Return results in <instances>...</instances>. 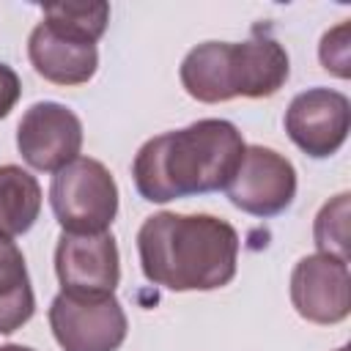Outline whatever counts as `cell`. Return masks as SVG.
I'll list each match as a JSON object with an SVG mask.
<instances>
[{"label":"cell","mask_w":351,"mask_h":351,"mask_svg":"<svg viewBox=\"0 0 351 351\" xmlns=\"http://www.w3.org/2000/svg\"><path fill=\"white\" fill-rule=\"evenodd\" d=\"M318 58L326 71L337 77H348V22H340L335 30L324 33Z\"/></svg>","instance_id":"2e32d148"},{"label":"cell","mask_w":351,"mask_h":351,"mask_svg":"<svg viewBox=\"0 0 351 351\" xmlns=\"http://www.w3.org/2000/svg\"><path fill=\"white\" fill-rule=\"evenodd\" d=\"M41 211V186L38 181L16 167H0V236L14 239L33 228Z\"/></svg>","instance_id":"4fadbf2b"},{"label":"cell","mask_w":351,"mask_h":351,"mask_svg":"<svg viewBox=\"0 0 351 351\" xmlns=\"http://www.w3.org/2000/svg\"><path fill=\"white\" fill-rule=\"evenodd\" d=\"M225 192L236 208L252 217H277L296 197V170L282 154L250 145Z\"/></svg>","instance_id":"8992f818"},{"label":"cell","mask_w":351,"mask_h":351,"mask_svg":"<svg viewBox=\"0 0 351 351\" xmlns=\"http://www.w3.org/2000/svg\"><path fill=\"white\" fill-rule=\"evenodd\" d=\"M337 351H348V348H346V346H343V348H337Z\"/></svg>","instance_id":"d6986e66"},{"label":"cell","mask_w":351,"mask_h":351,"mask_svg":"<svg viewBox=\"0 0 351 351\" xmlns=\"http://www.w3.org/2000/svg\"><path fill=\"white\" fill-rule=\"evenodd\" d=\"M41 11H44V22L90 44H96L104 36L110 22L107 3H47L41 5Z\"/></svg>","instance_id":"5bb4252c"},{"label":"cell","mask_w":351,"mask_h":351,"mask_svg":"<svg viewBox=\"0 0 351 351\" xmlns=\"http://www.w3.org/2000/svg\"><path fill=\"white\" fill-rule=\"evenodd\" d=\"M244 148L241 132L230 121L203 118L143 143L132 178L140 197L151 203L217 192L233 178Z\"/></svg>","instance_id":"6da1fadb"},{"label":"cell","mask_w":351,"mask_h":351,"mask_svg":"<svg viewBox=\"0 0 351 351\" xmlns=\"http://www.w3.org/2000/svg\"><path fill=\"white\" fill-rule=\"evenodd\" d=\"M351 126V104L340 90L310 88L293 96L285 110V132L299 151L326 159L340 151Z\"/></svg>","instance_id":"52a82bcc"},{"label":"cell","mask_w":351,"mask_h":351,"mask_svg":"<svg viewBox=\"0 0 351 351\" xmlns=\"http://www.w3.org/2000/svg\"><path fill=\"white\" fill-rule=\"evenodd\" d=\"M0 351H33V348H27V346H14V343H8V346H0Z\"/></svg>","instance_id":"ac0fdd59"},{"label":"cell","mask_w":351,"mask_h":351,"mask_svg":"<svg viewBox=\"0 0 351 351\" xmlns=\"http://www.w3.org/2000/svg\"><path fill=\"white\" fill-rule=\"evenodd\" d=\"M27 58L33 69L55 85H82L96 74L99 66L96 44L63 33L44 19L27 38Z\"/></svg>","instance_id":"8fae6325"},{"label":"cell","mask_w":351,"mask_h":351,"mask_svg":"<svg viewBox=\"0 0 351 351\" xmlns=\"http://www.w3.org/2000/svg\"><path fill=\"white\" fill-rule=\"evenodd\" d=\"M36 310L30 277L19 247L0 236V335L16 332Z\"/></svg>","instance_id":"7c38bea8"},{"label":"cell","mask_w":351,"mask_h":351,"mask_svg":"<svg viewBox=\"0 0 351 351\" xmlns=\"http://www.w3.org/2000/svg\"><path fill=\"white\" fill-rule=\"evenodd\" d=\"M19 93H22V85H19L16 71L0 63V118H5L14 110V104L19 101Z\"/></svg>","instance_id":"e0dca14e"},{"label":"cell","mask_w":351,"mask_h":351,"mask_svg":"<svg viewBox=\"0 0 351 351\" xmlns=\"http://www.w3.org/2000/svg\"><path fill=\"white\" fill-rule=\"evenodd\" d=\"M55 274L66 293L104 296L121 280L115 239L104 233H60L55 247Z\"/></svg>","instance_id":"ba28073f"},{"label":"cell","mask_w":351,"mask_h":351,"mask_svg":"<svg viewBox=\"0 0 351 351\" xmlns=\"http://www.w3.org/2000/svg\"><path fill=\"white\" fill-rule=\"evenodd\" d=\"M16 148L30 167L58 173L77 159L82 148V123L69 107L38 101L25 110L16 126Z\"/></svg>","instance_id":"9c48e42d"},{"label":"cell","mask_w":351,"mask_h":351,"mask_svg":"<svg viewBox=\"0 0 351 351\" xmlns=\"http://www.w3.org/2000/svg\"><path fill=\"white\" fill-rule=\"evenodd\" d=\"M288 52L269 36L241 44L206 41L186 52L181 63L184 90L206 104L274 96L288 80Z\"/></svg>","instance_id":"3957f363"},{"label":"cell","mask_w":351,"mask_h":351,"mask_svg":"<svg viewBox=\"0 0 351 351\" xmlns=\"http://www.w3.org/2000/svg\"><path fill=\"white\" fill-rule=\"evenodd\" d=\"M291 302L313 324H337L351 313L348 263L329 255H307L293 266Z\"/></svg>","instance_id":"30bf717a"},{"label":"cell","mask_w":351,"mask_h":351,"mask_svg":"<svg viewBox=\"0 0 351 351\" xmlns=\"http://www.w3.org/2000/svg\"><path fill=\"white\" fill-rule=\"evenodd\" d=\"M313 236L321 255L348 263V192H340L337 197L321 206Z\"/></svg>","instance_id":"9a60e30c"},{"label":"cell","mask_w":351,"mask_h":351,"mask_svg":"<svg viewBox=\"0 0 351 351\" xmlns=\"http://www.w3.org/2000/svg\"><path fill=\"white\" fill-rule=\"evenodd\" d=\"M49 326L63 351H115L126 340V313L112 293L60 291L49 304Z\"/></svg>","instance_id":"5b68a950"},{"label":"cell","mask_w":351,"mask_h":351,"mask_svg":"<svg viewBox=\"0 0 351 351\" xmlns=\"http://www.w3.org/2000/svg\"><path fill=\"white\" fill-rule=\"evenodd\" d=\"M137 252L148 282L167 291H214L236 277L239 233L211 214L162 211L140 225Z\"/></svg>","instance_id":"7a4b0ae2"},{"label":"cell","mask_w":351,"mask_h":351,"mask_svg":"<svg viewBox=\"0 0 351 351\" xmlns=\"http://www.w3.org/2000/svg\"><path fill=\"white\" fill-rule=\"evenodd\" d=\"M49 203L63 233H104L118 214V186L99 159L77 156L52 176Z\"/></svg>","instance_id":"277c9868"}]
</instances>
